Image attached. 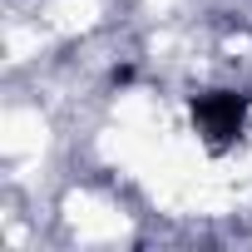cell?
Instances as JSON below:
<instances>
[{"instance_id": "cell-1", "label": "cell", "mask_w": 252, "mask_h": 252, "mask_svg": "<svg viewBox=\"0 0 252 252\" xmlns=\"http://www.w3.org/2000/svg\"><path fill=\"white\" fill-rule=\"evenodd\" d=\"M188 114H193L198 139H203L213 154H222V149H232V144L247 134L252 94H242V89H203V94L188 99Z\"/></svg>"}]
</instances>
